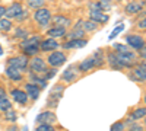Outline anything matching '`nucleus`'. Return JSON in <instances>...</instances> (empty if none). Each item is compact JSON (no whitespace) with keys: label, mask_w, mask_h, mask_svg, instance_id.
<instances>
[{"label":"nucleus","mask_w":146,"mask_h":131,"mask_svg":"<svg viewBox=\"0 0 146 131\" xmlns=\"http://www.w3.org/2000/svg\"><path fill=\"white\" fill-rule=\"evenodd\" d=\"M117 60H118L121 67H131L136 63L137 57H136L135 53L129 51V53H123V54H117Z\"/></svg>","instance_id":"1"},{"label":"nucleus","mask_w":146,"mask_h":131,"mask_svg":"<svg viewBox=\"0 0 146 131\" xmlns=\"http://www.w3.org/2000/svg\"><path fill=\"white\" fill-rule=\"evenodd\" d=\"M34 18H35V20L38 22L41 26H45V25H48V22H50V19H51V13H50V10H48V9L41 7L38 10H35Z\"/></svg>","instance_id":"2"},{"label":"nucleus","mask_w":146,"mask_h":131,"mask_svg":"<svg viewBox=\"0 0 146 131\" xmlns=\"http://www.w3.org/2000/svg\"><path fill=\"white\" fill-rule=\"evenodd\" d=\"M28 67L31 71H35L36 73H44V71L47 70V66H45V61L42 60L41 57H34L32 60L28 63Z\"/></svg>","instance_id":"3"},{"label":"nucleus","mask_w":146,"mask_h":131,"mask_svg":"<svg viewBox=\"0 0 146 131\" xmlns=\"http://www.w3.org/2000/svg\"><path fill=\"white\" fill-rule=\"evenodd\" d=\"M48 64L50 66H53V67H58V66H62V64H64V61H66V55H64V53H62V51H54V53H51L50 55H48Z\"/></svg>","instance_id":"4"},{"label":"nucleus","mask_w":146,"mask_h":131,"mask_svg":"<svg viewBox=\"0 0 146 131\" xmlns=\"http://www.w3.org/2000/svg\"><path fill=\"white\" fill-rule=\"evenodd\" d=\"M28 58L25 55H19V57H13V58H10L9 60V66L10 67H15L21 71H23L27 67H28Z\"/></svg>","instance_id":"5"},{"label":"nucleus","mask_w":146,"mask_h":131,"mask_svg":"<svg viewBox=\"0 0 146 131\" xmlns=\"http://www.w3.org/2000/svg\"><path fill=\"white\" fill-rule=\"evenodd\" d=\"M126 42L129 44V47L136 48V50H140V48L145 47V39H143V37H140V35H127Z\"/></svg>","instance_id":"6"},{"label":"nucleus","mask_w":146,"mask_h":131,"mask_svg":"<svg viewBox=\"0 0 146 131\" xmlns=\"http://www.w3.org/2000/svg\"><path fill=\"white\" fill-rule=\"evenodd\" d=\"M36 121H38L40 124H48V125H51V122L56 121V114L54 112H50V111L42 112V114H40L38 117H36Z\"/></svg>","instance_id":"7"},{"label":"nucleus","mask_w":146,"mask_h":131,"mask_svg":"<svg viewBox=\"0 0 146 131\" xmlns=\"http://www.w3.org/2000/svg\"><path fill=\"white\" fill-rule=\"evenodd\" d=\"M88 44L86 39H73V41H67L63 44V48L66 50H78V48H83Z\"/></svg>","instance_id":"8"},{"label":"nucleus","mask_w":146,"mask_h":131,"mask_svg":"<svg viewBox=\"0 0 146 131\" xmlns=\"http://www.w3.org/2000/svg\"><path fill=\"white\" fill-rule=\"evenodd\" d=\"M89 16H91V20L95 23H104L108 20V15H105L104 12H100V10H92Z\"/></svg>","instance_id":"9"},{"label":"nucleus","mask_w":146,"mask_h":131,"mask_svg":"<svg viewBox=\"0 0 146 131\" xmlns=\"http://www.w3.org/2000/svg\"><path fill=\"white\" fill-rule=\"evenodd\" d=\"M22 10H23V9H22V5H21V3H13L10 7L6 9L5 15H6L7 18H18V15L21 13Z\"/></svg>","instance_id":"10"},{"label":"nucleus","mask_w":146,"mask_h":131,"mask_svg":"<svg viewBox=\"0 0 146 131\" xmlns=\"http://www.w3.org/2000/svg\"><path fill=\"white\" fill-rule=\"evenodd\" d=\"M12 98H13L16 102H19V103H23L25 105L27 102H28V95L23 92V90H19V89H13L12 90Z\"/></svg>","instance_id":"11"},{"label":"nucleus","mask_w":146,"mask_h":131,"mask_svg":"<svg viewBox=\"0 0 146 131\" xmlns=\"http://www.w3.org/2000/svg\"><path fill=\"white\" fill-rule=\"evenodd\" d=\"M38 44H40V37L35 35V37L28 38V39L23 41L21 44V48H38Z\"/></svg>","instance_id":"12"},{"label":"nucleus","mask_w":146,"mask_h":131,"mask_svg":"<svg viewBox=\"0 0 146 131\" xmlns=\"http://www.w3.org/2000/svg\"><path fill=\"white\" fill-rule=\"evenodd\" d=\"M56 48H58V44L54 39H45L40 44V50L42 51H54Z\"/></svg>","instance_id":"13"},{"label":"nucleus","mask_w":146,"mask_h":131,"mask_svg":"<svg viewBox=\"0 0 146 131\" xmlns=\"http://www.w3.org/2000/svg\"><path fill=\"white\" fill-rule=\"evenodd\" d=\"M25 90H27L25 93L28 95V96H31L32 99H36L40 96V88L32 85V83H27V85H25Z\"/></svg>","instance_id":"14"},{"label":"nucleus","mask_w":146,"mask_h":131,"mask_svg":"<svg viewBox=\"0 0 146 131\" xmlns=\"http://www.w3.org/2000/svg\"><path fill=\"white\" fill-rule=\"evenodd\" d=\"M53 22L56 23V28H66V26H69L70 25V19L69 18H66V16H62V15H57V16H54L53 18Z\"/></svg>","instance_id":"15"},{"label":"nucleus","mask_w":146,"mask_h":131,"mask_svg":"<svg viewBox=\"0 0 146 131\" xmlns=\"http://www.w3.org/2000/svg\"><path fill=\"white\" fill-rule=\"evenodd\" d=\"M6 74H7L12 80H21V79H22V71L18 70V68H15V67H10V66L6 68Z\"/></svg>","instance_id":"16"},{"label":"nucleus","mask_w":146,"mask_h":131,"mask_svg":"<svg viewBox=\"0 0 146 131\" xmlns=\"http://www.w3.org/2000/svg\"><path fill=\"white\" fill-rule=\"evenodd\" d=\"M145 6V3H136V2H133V3H129L126 6V12L129 15H133V13H137V12Z\"/></svg>","instance_id":"17"},{"label":"nucleus","mask_w":146,"mask_h":131,"mask_svg":"<svg viewBox=\"0 0 146 131\" xmlns=\"http://www.w3.org/2000/svg\"><path fill=\"white\" fill-rule=\"evenodd\" d=\"M135 74H136V77H137V79H140L142 82H145V80H146V66H145V61H143L139 67H136Z\"/></svg>","instance_id":"18"},{"label":"nucleus","mask_w":146,"mask_h":131,"mask_svg":"<svg viewBox=\"0 0 146 131\" xmlns=\"http://www.w3.org/2000/svg\"><path fill=\"white\" fill-rule=\"evenodd\" d=\"M92 58H94L95 66H102V64H104V61H105L102 50H96V51L94 53V57H92Z\"/></svg>","instance_id":"19"},{"label":"nucleus","mask_w":146,"mask_h":131,"mask_svg":"<svg viewBox=\"0 0 146 131\" xmlns=\"http://www.w3.org/2000/svg\"><path fill=\"white\" fill-rule=\"evenodd\" d=\"M83 35H85V31L82 28H75L72 32H69V38H70V41H73V39H82Z\"/></svg>","instance_id":"20"},{"label":"nucleus","mask_w":146,"mask_h":131,"mask_svg":"<svg viewBox=\"0 0 146 131\" xmlns=\"http://www.w3.org/2000/svg\"><path fill=\"white\" fill-rule=\"evenodd\" d=\"M108 63H110V66H111L113 68H117V70L121 68V66H120V63L117 60V54L115 53H110L108 54Z\"/></svg>","instance_id":"21"},{"label":"nucleus","mask_w":146,"mask_h":131,"mask_svg":"<svg viewBox=\"0 0 146 131\" xmlns=\"http://www.w3.org/2000/svg\"><path fill=\"white\" fill-rule=\"evenodd\" d=\"M94 66H95V63H94V58L91 57V58H86V60H85L83 63H80L79 70H80V71H88V70H91Z\"/></svg>","instance_id":"22"},{"label":"nucleus","mask_w":146,"mask_h":131,"mask_svg":"<svg viewBox=\"0 0 146 131\" xmlns=\"http://www.w3.org/2000/svg\"><path fill=\"white\" fill-rule=\"evenodd\" d=\"M75 70H76V67H75V66L69 67V68L64 71V73H63V79H64V80H67V82H69V80H73V79L76 77V71H75Z\"/></svg>","instance_id":"23"},{"label":"nucleus","mask_w":146,"mask_h":131,"mask_svg":"<svg viewBox=\"0 0 146 131\" xmlns=\"http://www.w3.org/2000/svg\"><path fill=\"white\" fill-rule=\"evenodd\" d=\"M66 34V31L63 28H53L47 32L48 37H53V38H57V37H63V35Z\"/></svg>","instance_id":"24"},{"label":"nucleus","mask_w":146,"mask_h":131,"mask_svg":"<svg viewBox=\"0 0 146 131\" xmlns=\"http://www.w3.org/2000/svg\"><path fill=\"white\" fill-rule=\"evenodd\" d=\"M145 115H146V108H137L135 112L131 114V120H140V118H145Z\"/></svg>","instance_id":"25"},{"label":"nucleus","mask_w":146,"mask_h":131,"mask_svg":"<svg viewBox=\"0 0 146 131\" xmlns=\"http://www.w3.org/2000/svg\"><path fill=\"white\" fill-rule=\"evenodd\" d=\"M31 79H32V82H35V86H36V85H40V88H45V86H47V80L38 77L36 74H34V73L31 74Z\"/></svg>","instance_id":"26"},{"label":"nucleus","mask_w":146,"mask_h":131,"mask_svg":"<svg viewBox=\"0 0 146 131\" xmlns=\"http://www.w3.org/2000/svg\"><path fill=\"white\" fill-rule=\"evenodd\" d=\"M96 28H98V25H96L95 22L92 20H83V31H95Z\"/></svg>","instance_id":"27"},{"label":"nucleus","mask_w":146,"mask_h":131,"mask_svg":"<svg viewBox=\"0 0 146 131\" xmlns=\"http://www.w3.org/2000/svg\"><path fill=\"white\" fill-rule=\"evenodd\" d=\"M44 0H29V2H28V6L29 7H34V9H36V10H38V9H41V7H44Z\"/></svg>","instance_id":"28"},{"label":"nucleus","mask_w":146,"mask_h":131,"mask_svg":"<svg viewBox=\"0 0 146 131\" xmlns=\"http://www.w3.org/2000/svg\"><path fill=\"white\" fill-rule=\"evenodd\" d=\"M12 28V23L9 19H0V31H10Z\"/></svg>","instance_id":"29"},{"label":"nucleus","mask_w":146,"mask_h":131,"mask_svg":"<svg viewBox=\"0 0 146 131\" xmlns=\"http://www.w3.org/2000/svg\"><path fill=\"white\" fill-rule=\"evenodd\" d=\"M10 106H12V103L9 99L0 98V111H7V109H10Z\"/></svg>","instance_id":"30"},{"label":"nucleus","mask_w":146,"mask_h":131,"mask_svg":"<svg viewBox=\"0 0 146 131\" xmlns=\"http://www.w3.org/2000/svg\"><path fill=\"white\" fill-rule=\"evenodd\" d=\"M114 48H115V54H123V53H129L130 50H129V47H126V45H123V44H115L114 45Z\"/></svg>","instance_id":"31"},{"label":"nucleus","mask_w":146,"mask_h":131,"mask_svg":"<svg viewBox=\"0 0 146 131\" xmlns=\"http://www.w3.org/2000/svg\"><path fill=\"white\" fill-rule=\"evenodd\" d=\"M123 29H124V25H118V26H117V28H115V29H114V31L111 32V35H110L108 38H110V39H114V38H115L117 35H118V34H120L121 31H123Z\"/></svg>","instance_id":"32"},{"label":"nucleus","mask_w":146,"mask_h":131,"mask_svg":"<svg viewBox=\"0 0 146 131\" xmlns=\"http://www.w3.org/2000/svg\"><path fill=\"white\" fill-rule=\"evenodd\" d=\"M6 120L7 121H15L16 120V114H15V111L12 109V108L6 111Z\"/></svg>","instance_id":"33"},{"label":"nucleus","mask_w":146,"mask_h":131,"mask_svg":"<svg viewBox=\"0 0 146 131\" xmlns=\"http://www.w3.org/2000/svg\"><path fill=\"white\" fill-rule=\"evenodd\" d=\"M36 131H54V128L48 124H40L36 127Z\"/></svg>","instance_id":"34"},{"label":"nucleus","mask_w":146,"mask_h":131,"mask_svg":"<svg viewBox=\"0 0 146 131\" xmlns=\"http://www.w3.org/2000/svg\"><path fill=\"white\" fill-rule=\"evenodd\" d=\"M22 50H23V53H25V57H27V55H35L36 53H38L40 48H22Z\"/></svg>","instance_id":"35"},{"label":"nucleus","mask_w":146,"mask_h":131,"mask_svg":"<svg viewBox=\"0 0 146 131\" xmlns=\"http://www.w3.org/2000/svg\"><path fill=\"white\" fill-rule=\"evenodd\" d=\"M111 131H124V124H123V122H115V124H113Z\"/></svg>","instance_id":"36"},{"label":"nucleus","mask_w":146,"mask_h":131,"mask_svg":"<svg viewBox=\"0 0 146 131\" xmlns=\"http://www.w3.org/2000/svg\"><path fill=\"white\" fill-rule=\"evenodd\" d=\"M27 35H28V31H23L21 28L16 31V37H19V38H27Z\"/></svg>","instance_id":"37"},{"label":"nucleus","mask_w":146,"mask_h":131,"mask_svg":"<svg viewBox=\"0 0 146 131\" xmlns=\"http://www.w3.org/2000/svg\"><path fill=\"white\" fill-rule=\"evenodd\" d=\"M98 6H100V10L102 12V10H107V9H110V6H111V5H110L108 2H100V3H98Z\"/></svg>","instance_id":"38"},{"label":"nucleus","mask_w":146,"mask_h":131,"mask_svg":"<svg viewBox=\"0 0 146 131\" xmlns=\"http://www.w3.org/2000/svg\"><path fill=\"white\" fill-rule=\"evenodd\" d=\"M53 76H56V70H54V68H53V70H50V73H45V77H44V79H45V80H48V79H51Z\"/></svg>","instance_id":"39"},{"label":"nucleus","mask_w":146,"mask_h":131,"mask_svg":"<svg viewBox=\"0 0 146 131\" xmlns=\"http://www.w3.org/2000/svg\"><path fill=\"white\" fill-rule=\"evenodd\" d=\"M25 18H27V10H22L21 13L18 15V18H16V19H18V20H22V19H25Z\"/></svg>","instance_id":"40"},{"label":"nucleus","mask_w":146,"mask_h":131,"mask_svg":"<svg viewBox=\"0 0 146 131\" xmlns=\"http://www.w3.org/2000/svg\"><path fill=\"white\" fill-rule=\"evenodd\" d=\"M129 131H143V127H140V125H133Z\"/></svg>","instance_id":"41"},{"label":"nucleus","mask_w":146,"mask_h":131,"mask_svg":"<svg viewBox=\"0 0 146 131\" xmlns=\"http://www.w3.org/2000/svg\"><path fill=\"white\" fill-rule=\"evenodd\" d=\"M145 23H146V19L143 18V19L139 22V25H137V26H139V28H142V29H145V28H146V25H145Z\"/></svg>","instance_id":"42"},{"label":"nucleus","mask_w":146,"mask_h":131,"mask_svg":"<svg viewBox=\"0 0 146 131\" xmlns=\"http://www.w3.org/2000/svg\"><path fill=\"white\" fill-rule=\"evenodd\" d=\"M5 12H6V7H3V6H0V19H2V16L5 15Z\"/></svg>","instance_id":"43"},{"label":"nucleus","mask_w":146,"mask_h":131,"mask_svg":"<svg viewBox=\"0 0 146 131\" xmlns=\"http://www.w3.org/2000/svg\"><path fill=\"white\" fill-rule=\"evenodd\" d=\"M139 51H140V55H142V58H143V60H145V55H146V51H145V47H143V48H140Z\"/></svg>","instance_id":"44"},{"label":"nucleus","mask_w":146,"mask_h":131,"mask_svg":"<svg viewBox=\"0 0 146 131\" xmlns=\"http://www.w3.org/2000/svg\"><path fill=\"white\" fill-rule=\"evenodd\" d=\"M0 98H5V89L0 88Z\"/></svg>","instance_id":"45"},{"label":"nucleus","mask_w":146,"mask_h":131,"mask_svg":"<svg viewBox=\"0 0 146 131\" xmlns=\"http://www.w3.org/2000/svg\"><path fill=\"white\" fill-rule=\"evenodd\" d=\"M7 131H18V128H16V127H9Z\"/></svg>","instance_id":"46"},{"label":"nucleus","mask_w":146,"mask_h":131,"mask_svg":"<svg viewBox=\"0 0 146 131\" xmlns=\"http://www.w3.org/2000/svg\"><path fill=\"white\" fill-rule=\"evenodd\" d=\"M2 54H3V47L0 45V55H2Z\"/></svg>","instance_id":"47"}]
</instances>
